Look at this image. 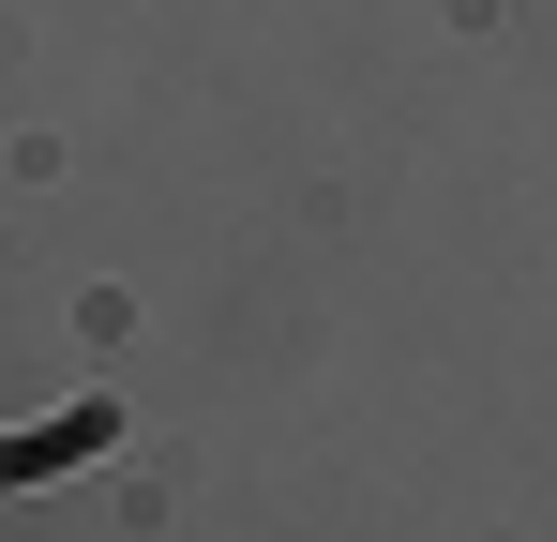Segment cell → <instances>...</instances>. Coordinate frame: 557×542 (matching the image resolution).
Masks as SVG:
<instances>
[{"instance_id": "1", "label": "cell", "mask_w": 557, "mask_h": 542, "mask_svg": "<svg viewBox=\"0 0 557 542\" xmlns=\"http://www.w3.org/2000/svg\"><path fill=\"white\" fill-rule=\"evenodd\" d=\"M106 422H121V407H76V422H46V438H0V482H30V467H76V452H106Z\"/></svg>"}]
</instances>
